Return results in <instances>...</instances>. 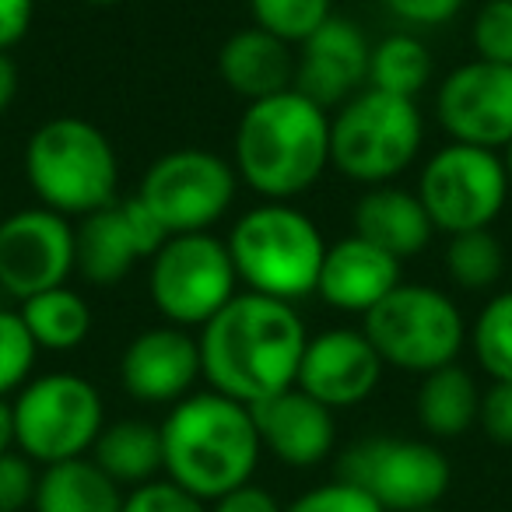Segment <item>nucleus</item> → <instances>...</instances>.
<instances>
[{"label":"nucleus","instance_id":"f8f14e48","mask_svg":"<svg viewBox=\"0 0 512 512\" xmlns=\"http://www.w3.org/2000/svg\"><path fill=\"white\" fill-rule=\"evenodd\" d=\"M235 165L204 148H179L155 158L137 197L169 235L211 232L235 200Z\"/></svg>","mask_w":512,"mask_h":512},{"label":"nucleus","instance_id":"f3484780","mask_svg":"<svg viewBox=\"0 0 512 512\" xmlns=\"http://www.w3.org/2000/svg\"><path fill=\"white\" fill-rule=\"evenodd\" d=\"M200 376L197 337L172 323L141 330L120 358V383L137 404H179Z\"/></svg>","mask_w":512,"mask_h":512},{"label":"nucleus","instance_id":"473e14b6","mask_svg":"<svg viewBox=\"0 0 512 512\" xmlns=\"http://www.w3.org/2000/svg\"><path fill=\"white\" fill-rule=\"evenodd\" d=\"M285 512H386L369 491H362L358 484L344 481H327V484H316V488L302 491L295 502L285 505Z\"/></svg>","mask_w":512,"mask_h":512},{"label":"nucleus","instance_id":"39448f33","mask_svg":"<svg viewBox=\"0 0 512 512\" xmlns=\"http://www.w3.org/2000/svg\"><path fill=\"white\" fill-rule=\"evenodd\" d=\"M25 179L43 207L64 218H85L116 200L120 162L95 123L81 116H57L25 144Z\"/></svg>","mask_w":512,"mask_h":512},{"label":"nucleus","instance_id":"20e7f679","mask_svg":"<svg viewBox=\"0 0 512 512\" xmlns=\"http://www.w3.org/2000/svg\"><path fill=\"white\" fill-rule=\"evenodd\" d=\"M228 256L235 278L256 295L295 302L316 292L320 281L323 242L309 214L285 200H264L249 207L228 232Z\"/></svg>","mask_w":512,"mask_h":512},{"label":"nucleus","instance_id":"a19ab883","mask_svg":"<svg viewBox=\"0 0 512 512\" xmlns=\"http://www.w3.org/2000/svg\"><path fill=\"white\" fill-rule=\"evenodd\" d=\"M18 449L15 442V404L8 397H0V453Z\"/></svg>","mask_w":512,"mask_h":512},{"label":"nucleus","instance_id":"6ab92c4d","mask_svg":"<svg viewBox=\"0 0 512 512\" xmlns=\"http://www.w3.org/2000/svg\"><path fill=\"white\" fill-rule=\"evenodd\" d=\"M264 453L295 470L320 467L337 446V418L327 404L302 393L299 386L249 407Z\"/></svg>","mask_w":512,"mask_h":512},{"label":"nucleus","instance_id":"ea45409f","mask_svg":"<svg viewBox=\"0 0 512 512\" xmlns=\"http://www.w3.org/2000/svg\"><path fill=\"white\" fill-rule=\"evenodd\" d=\"M18 95V67L8 53H0V116L8 113Z\"/></svg>","mask_w":512,"mask_h":512},{"label":"nucleus","instance_id":"2f4dec72","mask_svg":"<svg viewBox=\"0 0 512 512\" xmlns=\"http://www.w3.org/2000/svg\"><path fill=\"white\" fill-rule=\"evenodd\" d=\"M477 60L512 67V0H484L470 25Z\"/></svg>","mask_w":512,"mask_h":512},{"label":"nucleus","instance_id":"a878e982","mask_svg":"<svg viewBox=\"0 0 512 512\" xmlns=\"http://www.w3.org/2000/svg\"><path fill=\"white\" fill-rule=\"evenodd\" d=\"M32 341L46 351H74L92 334V309L74 288L60 285L18 302Z\"/></svg>","mask_w":512,"mask_h":512},{"label":"nucleus","instance_id":"f704fd0d","mask_svg":"<svg viewBox=\"0 0 512 512\" xmlns=\"http://www.w3.org/2000/svg\"><path fill=\"white\" fill-rule=\"evenodd\" d=\"M120 512H207V502L193 498L169 477H155L148 484H137L123 495Z\"/></svg>","mask_w":512,"mask_h":512},{"label":"nucleus","instance_id":"7c9ffc66","mask_svg":"<svg viewBox=\"0 0 512 512\" xmlns=\"http://www.w3.org/2000/svg\"><path fill=\"white\" fill-rule=\"evenodd\" d=\"M39 344L18 309H0V397H11L32 379Z\"/></svg>","mask_w":512,"mask_h":512},{"label":"nucleus","instance_id":"0eeeda50","mask_svg":"<svg viewBox=\"0 0 512 512\" xmlns=\"http://www.w3.org/2000/svg\"><path fill=\"white\" fill-rule=\"evenodd\" d=\"M362 334L369 337L383 365L418 376L453 365L467 341L463 316L446 292L404 281L365 313Z\"/></svg>","mask_w":512,"mask_h":512},{"label":"nucleus","instance_id":"9b49d317","mask_svg":"<svg viewBox=\"0 0 512 512\" xmlns=\"http://www.w3.org/2000/svg\"><path fill=\"white\" fill-rule=\"evenodd\" d=\"M509 172L498 151L449 141L425 162L418 200L432 228L446 235L488 228L509 200Z\"/></svg>","mask_w":512,"mask_h":512},{"label":"nucleus","instance_id":"7ed1b4c3","mask_svg":"<svg viewBox=\"0 0 512 512\" xmlns=\"http://www.w3.org/2000/svg\"><path fill=\"white\" fill-rule=\"evenodd\" d=\"M330 165V116L288 88L246 106L235 127V172L264 200H295Z\"/></svg>","mask_w":512,"mask_h":512},{"label":"nucleus","instance_id":"c85d7f7f","mask_svg":"<svg viewBox=\"0 0 512 512\" xmlns=\"http://www.w3.org/2000/svg\"><path fill=\"white\" fill-rule=\"evenodd\" d=\"M470 348L491 383H512V288L488 302L470 327Z\"/></svg>","mask_w":512,"mask_h":512},{"label":"nucleus","instance_id":"412c9836","mask_svg":"<svg viewBox=\"0 0 512 512\" xmlns=\"http://www.w3.org/2000/svg\"><path fill=\"white\" fill-rule=\"evenodd\" d=\"M218 74L242 99H271V95L295 88V57L288 43L253 25L221 43Z\"/></svg>","mask_w":512,"mask_h":512},{"label":"nucleus","instance_id":"58836bf2","mask_svg":"<svg viewBox=\"0 0 512 512\" xmlns=\"http://www.w3.org/2000/svg\"><path fill=\"white\" fill-rule=\"evenodd\" d=\"M36 18V0H0V53L22 43Z\"/></svg>","mask_w":512,"mask_h":512},{"label":"nucleus","instance_id":"aec40b11","mask_svg":"<svg viewBox=\"0 0 512 512\" xmlns=\"http://www.w3.org/2000/svg\"><path fill=\"white\" fill-rule=\"evenodd\" d=\"M400 285V260L386 249L365 242L362 235H348L327 246L316 281V295L330 309L341 313H369Z\"/></svg>","mask_w":512,"mask_h":512},{"label":"nucleus","instance_id":"5701e85b","mask_svg":"<svg viewBox=\"0 0 512 512\" xmlns=\"http://www.w3.org/2000/svg\"><path fill=\"white\" fill-rule=\"evenodd\" d=\"M120 509H123V488L92 456H78V460H64L39 470L32 512H120Z\"/></svg>","mask_w":512,"mask_h":512},{"label":"nucleus","instance_id":"79ce46f5","mask_svg":"<svg viewBox=\"0 0 512 512\" xmlns=\"http://www.w3.org/2000/svg\"><path fill=\"white\" fill-rule=\"evenodd\" d=\"M502 162H505V172H509V186H512V144L505 148V158H502Z\"/></svg>","mask_w":512,"mask_h":512},{"label":"nucleus","instance_id":"9d476101","mask_svg":"<svg viewBox=\"0 0 512 512\" xmlns=\"http://www.w3.org/2000/svg\"><path fill=\"white\" fill-rule=\"evenodd\" d=\"M337 477L369 491L386 512L435 509L453 484V463L435 442L372 435L344 449Z\"/></svg>","mask_w":512,"mask_h":512},{"label":"nucleus","instance_id":"4c0bfd02","mask_svg":"<svg viewBox=\"0 0 512 512\" xmlns=\"http://www.w3.org/2000/svg\"><path fill=\"white\" fill-rule=\"evenodd\" d=\"M207 512H285V505L278 502V495L267 488H260V484H242V488L228 491V495H221L218 502H211V509Z\"/></svg>","mask_w":512,"mask_h":512},{"label":"nucleus","instance_id":"cd10ccee","mask_svg":"<svg viewBox=\"0 0 512 512\" xmlns=\"http://www.w3.org/2000/svg\"><path fill=\"white\" fill-rule=\"evenodd\" d=\"M442 267L460 288L481 292L491 288L505 271L502 242L491 235V228H474V232L449 235V246L442 253Z\"/></svg>","mask_w":512,"mask_h":512},{"label":"nucleus","instance_id":"b1692460","mask_svg":"<svg viewBox=\"0 0 512 512\" xmlns=\"http://www.w3.org/2000/svg\"><path fill=\"white\" fill-rule=\"evenodd\" d=\"M414 414L425 435L432 439H460L477 425L481 414V386L463 365H442V369L421 376Z\"/></svg>","mask_w":512,"mask_h":512},{"label":"nucleus","instance_id":"6e6552de","mask_svg":"<svg viewBox=\"0 0 512 512\" xmlns=\"http://www.w3.org/2000/svg\"><path fill=\"white\" fill-rule=\"evenodd\" d=\"M15 442L36 467L88 456L106 428V404L78 372H46L18 390Z\"/></svg>","mask_w":512,"mask_h":512},{"label":"nucleus","instance_id":"dca6fc26","mask_svg":"<svg viewBox=\"0 0 512 512\" xmlns=\"http://www.w3.org/2000/svg\"><path fill=\"white\" fill-rule=\"evenodd\" d=\"M379 379H383V358L376 355L369 337L362 330L341 327L309 337L295 386L327 404L330 411H344L369 400Z\"/></svg>","mask_w":512,"mask_h":512},{"label":"nucleus","instance_id":"c9c22d12","mask_svg":"<svg viewBox=\"0 0 512 512\" xmlns=\"http://www.w3.org/2000/svg\"><path fill=\"white\" fill-rule=\"evenodd\" d=\"M481 421L484 435L498 446H512V383H491L481 393Z\"/></svg>","mask_w":512,"mask_h":512},{"label":"nucleus","instance_id":"f03ea898","mask_svg":"<svg viewBox=\"0 0 512 512\" xmlns=\"http://www.w3.org/2000/svg\"><path fill=\"white\" fill-rule=\"evenodd\" d=\"M158 428L165 477L200 502H218L253 481L264 453L253 411L214 390H193L172 404Z\"/></svg>","mask_w":512,"mask_h":512},{"label":"nucleus","instance_id":"c756f323","mask_svg":"<svg viewBox=\"0 0 512 512\" xmlns=\"http://www.w3.org/2000/svg\"><path fill=\"white\" fill-rule=\"evenodd\" d=\"M256 29L271 32L281 43H306L334 11L330 0H249Z\"/></svg>","mask_w":512,"mask_h":512},{"label":"nucleus","instance_id":"ddd939ff","mask_svg":"<svg viewBox=\"0 0 512 512\" xmlns=\"http://www.w3.org/2000/svg\"><path fill=\"white\" fill-rule=\"evenodd\" d=\"M74 271V225L50 207H25L0 221V288L25 302L67 285Z\"/></svg>","mask_w":512,"mask_h":512},{"label":"nucleus","instance_id":"bb28decb","mask_svg":"<svg viewBox=\"0 0 512 512\" xmlns=\"http://www.w3.org/2000/svg\"><path fill=\"white\" fill-rule=\"evenodd\" d=\"M428 78H432V57H428L425 43L411 32H393L383 43L372 46L369 88L414 99L428 85Z\"/></svg>","mask_w":512,"mask_h":512},{"label":"nucleus","instance_id":"1a4fd4ad","mask_svg":"<svg viewBox=\"0 0 512 512\" xmlns=\"http://www.w3.org/2000/svg\"><path fill=\"white\" fill-rule=\"evenodd\" d=\"M235 267L228 246L211 232L169 235L148 267V292L172 327H204L235 299Z\"/></svg>","mask_w":512,"mask_h":512},{"label":"nucleus","instance_id":"37998d69","mask_svg":"<svg viewBox=\"0 0 512 512\" xmlns=\"http://www.w3.org/2000/svg\"><path fill=\"white\" fill-rule=\"evenodd\" d=\"M85 4H99V8H109V4H120V0H85Z\"/></svg>","mask_w":512,"mask_h":512},{"label":"nucleus","instance_id":"423d86ee","mask_svg":"<svg viewBox=\"0 0 512 512\" xmlns=\"http://www.w3.org/2000/svg\"><path fill=\"white\" fill-rule=\"evenodd\" d=\"M421 109L404 95L362 88L330 120V165L365 186H386L421 151Z\"/></svg>","mask_w":512,"mask_h":512},{"label":"nucleus","instance_id":"2eb2a0df","mask_svg":"<svg viewBox=\"0 0 512 512\" xmlns=\"http://www.w3.org/2000/svg\"><path fill=\"white\" fill-rule=\"evenodd\" d=\"M435 113L453 141L474 148L512 144V67L491 60H470L446 74L435 92Z\"/></svg>","mask_w":512,"mask_h":512},{"label":"nucleus","instance_id":"c03bdc74","mask_svg":"<svg viewBox=\"0 0 512 512\" xmlns=\"http://www.w3.org/2000/svg\"><path fill=\"white\" fill-rule=\"evenodd\" d=\"M418 512H442V509H439V505H435V509H418Z\"/></svg>","mask_w":512,"mask_h":512},{"label":"nucleus","instance_id":"393cba45","mask_svg":"<svg viewBox=\"0 0 512 512\" xmlns=\"http://www.w3.org/2000/svg\"><path fill=\"white\" fill-rule=\"evenodd\" d=\"M92 460L120 488H137L162 474V428L144 418H120L99 432Z\"/></svg>","mask_w":512,"mask_h":512},{"label":"nucleus","instance_id":"4468645a","mask_svg":"<svg viewBox=\"0 0 512 512\" xmlns=\"http://www.w3.org/2000/svg\"><path fill=\"white\" fill-rule=\"evenodd\" d=\"M165 239L169 232L141 197L113 200L85 214L74 228V271L99 288L120 285L141 260H151L162 249Z\"/></svg>","mask_w":512,"mask_h":512},{"label":"nucleus","instance_id":"e433bc0d","mask_svg":"<svg viewBox=\"0 0 512 512\" xmlns=\"http://www.w3.org/2000/svg\"><path fill=\"white\" fill-rule=\"evenodd\" d=\"M383 8L411 25H446L460 15L463 0H383Z\"/></svg>","mask_w":512,"mask_h":512},{"label":"nucleus","instance_id":"72a5a7b5","mask_svg":"<svg viewBox=\"0 0 512 512\" xmlns=\"http://www.w3.org/2000/svg\"><path fill=\"white\" fill-rule=\"evenodd\" d=\"M39 470L22 449L0 453V512H29L36 502Z\"/></svg>","mask_w":512,"mask_h":512},{"label":"nucleus","instance_id":"4be33fe9","mask_svg":"<svg viewBox=\"0 0 512 512\" xmlns=\"http://www.w3.org/2000/svg\"><path fill=\"white\" fill-rule=\"evenodd\" d=\"M432 221L418 193L400 190V186H372L355 204V235L365 242L386 249L397 260L421 253L432 239Z\"/></svg>","mask_w":512,"mask_h":512},{"label":"nucleus","instance_id":"a211bd4d","mask_svg":"<svg viewBox=\"0 0 512 512\" xmlns=\"http://www.w3.org/2000/svg\"><path fill=\"white\" fill-rule=\"evenodd\" d=\"M369 39L351 18L330 15L295 57V88L316 106H344L369 81Z\"/></svg>","mask_w":512,"mask_h":512},{"label":"nucleus","instance_id":"f257e3e1","mask_svg":"<svg viewBox=\"0 0 512 512\" xmlns=\"http://www.w3.org/2000/svg\"><path fill=\"white\" fill-rule=\"evenodd\" d=\"M197 344L207 390L253 407L295 386L309 330L292 302L242 292L200 327Z\"/></svg>","mask_w":512,"mask_h":512}]
</instances>
